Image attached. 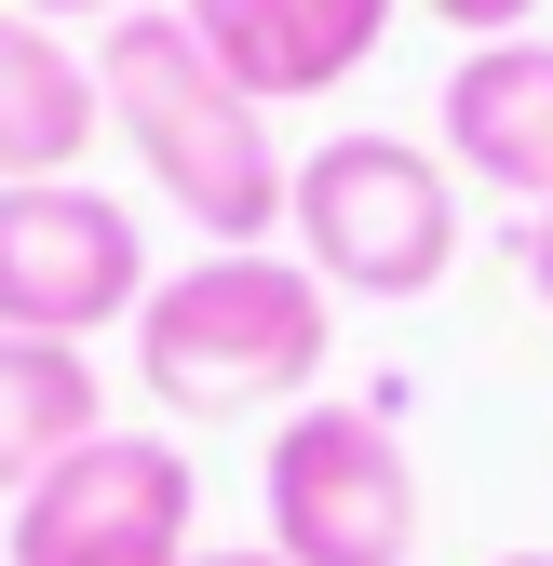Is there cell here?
<instances>
[{
    "instance_id": "9c48e42d",
    "label": "cell",
    "mask_w": 553,
    "mask_h": 566,
    "mask_svg": "<svg viewBox=\"0 0 553 566\" xmlns=\"http://www.w3.org/2000/svg\"><path fill=\"white\" fill-rule=\"evenodd\" d=\"M95 122H108L95 54H67L41 14H14V0H0V189L67 176V163L95 149Z\"/></svg>"
},
{
    "instance_id": "7a4b0ae2",
    "label": "cell",
    "mask_w": 553,
    "mask_h": 566,
    "mask_svg": "<svg viewBox=\"0 0 553 566\" xmlns=\"http://www.w3.org/2000/svg\"><path fill=\"white\" fill-rule=\"evenodd\" d=\"M337 350V297L298 270V256H217L202 243L176 283H149L135 311V378L176 418H257V405H298Z\"/></svg>"
},
{
    "instance_id": "8fae6325",
    "label": "cell",
    "mask_w": 553,
    "mask_h": 566,
    "mask_svg": "<svg viewBox=\"0 0 553 566\" xmlns=\"http://www.w3.org/2000/svg\"><path fill=\"white\" fill-rule=\"evenodd\" d=\"M419 14H446L459 41H526V14H540V0H419Z\"/></svg>"
},
{
    "instance_id": "52a82bcc",
    "label": "cell",
    "mask_w": 553,
    "mask_h": 566,
    "mask_svg": "<svg viewBox=\"0 0 553 566\" xmlns=\"http://www.w3.org/2000/svg\"><path fill=\"white\" fill-rule=\"evenodd\" d=\"M176 14H189V41L217 54L257 108L337 95V82L392 41V0H176Z\"/></svg>"
},
{
    "instance_id": "5bb4252c",
    "label": "cell",
    "mask_w": 553,
    "mask_h": 566,
    "mask_svg": "<svg viewBox=\"0 0 553 566\" xmlns=\"http://www.w3.org/2000/svg\"><path fill=\"white\" fill-rule=\"evenodd\" d=\"M14 14H41V28H54V14H135V0H14Z\"/></svg>"
},
{
    "instance_id": "7c38bea8",
    "label": "cell",
    "mask_w": 553,
    "mask_h": 566,
    "mask_svg": "<svg viewBox=\"0 0 553 566\" xmlns=\"http://www.w3.org/2000/svg\"><path fill=\"white\" fill-rule=\"evenodd\" d=\"M513 256H526V283H540V311H553V217H526V230H513Z\"/></svg>"
},
{
    "instance_id": "4fadbf2b",
    "label": "cell",
    "mask_w": 553,
    "mask_h": 566,
    "mask_svg": "<svg viewBox=\"0 0 553 566\" xmlns=\"http://www.w3.org/2000/svg\"><path fill=\"white\" fill-rule=\"evenodd\" d=\"M189 566H284V553H270V539H217V553H202L189 539Z\"/></svg>"
},
{
    "instance_id": "6da1fadb",
    "label": "cell",
    "mask_w": 553,
    "mask_h": 566,
    "mask_svg": "<svg viewBox=\"0 0 553 566\" xmlns=\"http://www.w3.org/2000/svg\"><path fill=\"white\" fill-rule=\"evenodd\" d=\"M95 95H108V122H122V149L149 163V189H163L217 256H257L270 230H284L298 163L270 149V108L189 41L176 0H163V14H149V0H135V14H108V41H95Z\"/></svg>"
},
{
    "instance_id": "ba28073f",
    "label": "cell",
    "mask_w": 553,
    "mask_h": 566,
    "mask_svg": "<svg viewBox=\"0 0 553 566\" xmlns=\"http://www.w3.org/2000/svg\"><path fill=\"white\" fill-rule=\"evenodd\" d=\"M432 108L472 189H513L526 217H553V41H472Z\"/></svg>"
},
{
    "instance_id": "277c9868",
    "label": "cell",
    "mask_w": 553,
    "mask_h": 566,
    "mask_svg": "<svg viewBox=\"0 0 553 566\" xmlns=\"http://www.w3.org/2000/svg\"><path fill=\"white\" fill-rule=\"evenodd\" d=\"M270 553L284 566H405L419 553V459L378 405H298L270 432Z\"/></svg>"
},
{
    "instance_id": "30bf717a",
    "label": "cell",
    "mask_w": 553,
    "mask_h": 566,
    "mask_svg": "<svg viewBox=\"0 0 553 566\" xmlns=\"http://www.w3.org/2000/svg\"><path fill=\"white\" fill-rule=\"evenodd\" d=\"M108 432V391L67 337H0V500H28V485Z\"/></svg>"
},
{
    "instance_id": "9a60e30c",
    "label": "cell",
    "mask_w": 553,
    "mask_h": 566,
    "mask_svg": "<svg viewBox=\"0 0 553 566\" xmlns=\"http://www.w3.org/2000/svg\"><path fill=\"white\" fill-rule=\"evenodd\" d=\"M500 566H553V553H500Z\"/></svg>"
},
{
    "instance_id": "8992f818",
    "label": "cell",
    "mask_w": 553,
    "mask_h": 566,
    "mask_svg": "<svg viewBox=\"0 0 553 566\" xmlns=\"http://www.w3.org/2000/svg\"><path fill=\"white\" fill-rule=\"evenodd\" d=\"M189 446L95 432L14 500V566H189Z\"/></svg>"
},
{
    "instance_id": "3957f363",
    "label": "cell",
    "mask_w": 553,
    "mask_h": 566,
    "mask_svg": "<svg viewBox=\"0 0 553 566\" xmlns=\"http://www.w3.org/2000/svg\"><path fill=\"white\" fill-rule=\"evenodd\" d=\"M298 270L324 297H432L459 270V176L419 149V135H324L284 189Z\"/></svg>"
},
{
    "instance_id": "5b68a950",
    "label": "cell",
    "mask_w": 553,
    "mask_h": 566,
    "mask_svg": "<svg viewBox=\"0 0 553 566\" xmlns=\"http://www.w3.org/2000/svg\"><path fill=\"white\" fill-rule=\"evenodd\" d=\"M135 311H149V243L108 189H82V176L0 189V337L82 350L95 324H135Z\"/></svg>"
}]
</instances>
